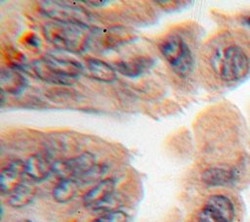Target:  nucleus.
<instances>
[{
    "label": "nucleus",
    "instance_id": "18",
    "mask_svg": "<svg viewBox=\"0 0 250 222\" xmlns=\"http://www.w3.org/2000/svg\"><path fill=\"white\" fill-rule=\"evenodd\" d=\"M105 169H106V167L104 165L97 164L89 172H87L85 175H83L77 181L79 183H82V184H88V183L96 182V181L100 180V178L104 174Z\"/></svg>",
    "mask_w": 250,
    "mask_h": 222
},
{
    "label": "nucleus",
    "instance_id": "7",
    "mask_svg": "<svg viewBox=\"0 0 250 222\" xmlns=\"http://www.w3.org/2000/svg\"><path fill=\"white\" fill-rule=\"evenodd\" d=\"M97 164L96 156L86 152L75 157L55 161L53 173H55L60 180L68 178L78 180Z\"/></svg>",
    "mask_w": 250,
    "mask_h": 222
},
{
    "label": "nucleus",
    "instance_id": "13",
    "mask_svg": "<svg viewBox=\"0 0 250 222\" xmlns=\"http://www.w3.org/2000/svg\"><path fill=\"white\" fill-rule=\"evenodd\" d=\"M153 66V60L148 57H139L130 61H121L115 64V70L119 73L129 76L136 77L146 71Z\"/></svg>",
    "mask_w": 250,
    "mask_h": 222
},
{
    "label": "nucleus",
    "instance_id": "16",
    "mask_svg": "<svg viewBox=\"0 0 250 222\" xmlns=\"http://www.w3.org/2000/svg\"><path fill=\"white\" fill-rule=\"evenodd\" d=\"M26 86L23 76L13 69H2L1 71V92L18 94Z\"/></svg>",
    "mask_w": 250,
    "mask_h": 222
},
{
    "label": "nucleus",
    "instance_id": "8",
    "mask_svg": "<svg viewBox=\"0 0 250 222\" xmlns=\"http://www.w3.org/2000/svg\"><path fill=\"white\" fill-rule=\"evenodd\" d=\"M25 162L15 159L8 163L0 173V190L3 195H11L25 179Z\"/></svg>",
    "mask_w": 250,
    "mask_h": 222
},
{
    "label": "nucleus",
    "instance_id": "17",
    "mask_svg": "<svg viewBox=\"0 0 250 222\" xmlns=\"http://www.w3.org/2000/svg\"><path fill=\"white\" fill-rule=\"evenodd\" d=\"M129 215L122 210H113L101 214L91 222H129Z\"/></svg>",
    "mask_w": 250,
    "mask_h": 222
},
{
    "label": "nucleus",
    "instance_id": "4",
    "mask_svg": "<svg viewBox=\"0 0 250 222\" xmlns=\"http://www.w3.org/2000/svg\"><path fill=\"white\" fill-rule=\"evenodd\" d=\"M159 51L173 71L180 77L188 76L194 67V59L187 42L177 34L165 37L158 45Z\"/></svg>",
    "mask_w": 250,
    "mask_h": 222
},
{
    "label": "nucleus",
    "instance_id": "5",
    "mask_svg": "<svg viewBox=\"0 0 250 222\" xmlns=\"http://www.w3.org/2000/svg\"><path fill=\"white\" fill-rule=\"evenodd\" d=\"M41 12L55 22L72 23L87 27L90 20L89 14L80 6L70 5L62 1H43L40 2Z\"/></svg>",
    "mask_w": 250,
    "mask_h": 222
},
{
    "label": "nucleus",
    "instance_id": "19",
    "mask_svg": "<svg viewBox=\"0 0 250 222\" xmlns=\"http://www.w3.org/2000/svg\"><path fill=\"white\" fill-rule=\"evenodd\" d=\"M85 4H91L92 6H103L104 4L107 3V1H83Z\"/></svg>",
    "mask_w": 250,
    "mask_h": 222
},
{
    "label": "nucleus",
    "instance_id": "1",
    "mask_svg": "<svg viewBox=\"0 0 250 222\" xmlns=\"http://www.w3.org/2000/svg\"><path fill=\"white\" fill-rule=\"evenodd\" d=\"M208 62L221 84L232 86L244 81L250 75V33L235 29L221 34Z\"/></svg>",
    "mask_w": 250,
    "mask_h": 222
},
{
    "label": "nucleus",
    "instance_id": "20",
    "mask_svg": "<svg viewBox=\"0 0 250 222\" xmlns=\"http://www.w3.org/2000/svg\"><path fill=\"white\" fill-rule=\"evenodd\" d=\"M244 22H245L248 25H250V13L247 14V15L244 17Z\"/></svg>",
    "mask_w": 250,
    "mask_h": 222
},
{
    "label": "nucleus",
    "instance_id": "2",
    "mask_svg": "<svg viewBox=\"0 0 250 222\" xmlns=\"http://www.w3.org/2000/svg\"><path fill=\"white\" fill-rule=\"evenodd\" d=\"M31 68L40 79L60 85L71 84L83 70L80 63L53 55H47L34 61Z\"/></svg>",
    "mask_w": 250,
    "mask_h": 222
},
{
    "label": "nucleus",
    "instance_id": "6",
    "mask_svg": "<svg viewBox=\"0 0 250 222\" xmlns=\"http://www.w3.org/2000/svg\"><path fill=\"white\" fill-rule=\"evenodd\" d=\"M235 208L229 198L224 195L210 196L198 213V222H232Z\"/></svg>",
    "mask_w": 250,
    "mask_h": 222
},
{
    "label": "nucleus",
    "instance_id": "3",
    "mask_svg": "<svg viewBox=\"0 0 250 222\" xmlns=\"http://www.w3.org/2000/svg\"><path fill=\"white\" fill-rule=\"evenodd\" d=\"M86 26L50 22L44 25L43 32L46 39L57 49L71 53H81L87 43Z\"/></svg>",
    "mask_w": 250,
    "mask_h": 222
},
{
    "label": "nucleus",
    "instance_id": "10",
    "mask_svg": "<svg viewBox=\"0 0 250 222\" xmlns=\"http://www.w3.org/2000/svg\"><path fill=\"white\" fill-rule=\"evenodd\" d=\"M114 189L115 181L112 178H106L99 181L84 195V205L95 210L114 194Z\"/></svg>",
    "mask_w": 250,
    "mask_h": 222
},
{
    "label": "nucleus",
    "instance_id": "12",
    "mask_svg": "<svg viewBox=\"0 0 250 222\" xmlns=\"http://www.w3.org/2000/svg\"><path fill=\"white\" fill-rule=\"evenodd\" d=\"M236 178V171L234 168L225 167H209L202 172V182L211 187L225 186L233 182Z\"/></svg>",
    "mask_w": 250,
    "mask_h": 222
},
{
    "label": "nucleus",
    "instance_id": "11",
    "mask_svg": "<svg viewBox=\"0 0 250 222\" xmlns=\"http://www.w3.org/2000/svg\"><path fill=\"white\" fill-rule=\"evenodd\" d=\"M37 192L35 182L29 178H25L23 182L9 195L8 203L14 208H21L28 205L34 199Z\"/></svg>",
    "mask_w": 250,
    "mask_h": 222
},
{
    "label": "nucleus",
    "instance_id": "9",
    "mask_svg": "<svg viewBox=\"0 0 250 222\" xmlns=\"http://www.w3.org/2000/svg\"><path fill=\"white\" fill-rule=\"evenodd\" d=\"M54 162L44 153L32 155L25 161V175L34 182H41L53 173Z\"/></svg>",
    "mask_w": 250,
    "mask_h": 222
},
{
    "label": "nucleus",
    "instance_id": "21",
    "mask_svg": "<svg viewBox=\"0 0 250 222\" xmlns=\"http://www.w3.org/2000/svg\"><path fill=\"white\" fill-rule=\"evenodd\" d=\"M23 222H32V221H30V220H24Z\"/></svg>",
    "mask_w": 250,
    "mask_h": 222
},
{
    "label": "nucleus",
    "instance_id": "15",
    "mask_svg": "<svg viewBox=\"0 0 250 222\" xmlns=\"http://www.w3.org/2000/svg\"><path fill=\"white\" fill-rule=\"evenodd\" d=\"M79 182L76 179H62L53 189V198L57 202L65 203L72 200L78 193Z\"/></svg>",
    "mask_w": 250,
    "mask_h": 222
},
{
    "label": "nucleus",
    "instance_id": "14",
    "mask_svg": "<svg viewBox=\"0 0 250 222\" xmlns=\"http://www.w3.org/2000/svg\"><path fill=\"white\" fill-rule=\"evenodd\" d=\"M86 66L91 76L98 81L109 83L116 79L115 68L100 59L89 58L86 61Z\"/></svg>",
    "mask_w": 250,
    "mask_h": 222
}]
</instances>
